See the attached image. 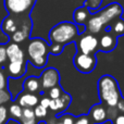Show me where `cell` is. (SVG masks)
Masks as SVG:
<instances>
[{"instance_id": "obj_16", "label": "cell", "mask_w": 124, "mask_h": 124, "mask_svg": "<svg viewBox=\"0 0 124 124\" xmlns=\"http://www.w3.org/2000/svg\"><path fill=\"white\" fill-rule=\"evenodd\" d=\"M92 13L89 12V9L86 7L85 3H83L81 7L76 8L73 12V21L76 25H84L86 26L88 20H89Z\"/></svg>"}, {"instance_id": "obj_4", "label": "cell", "mask_w": 124, "mask_h": 124, "mask_svg": "<svg viewBox=\"0 0 124 124\" xmlns=\"http://www.w3.org/2000/svg\"><path fill=\"white\" fill-rule=\"evenodd\" d=\"M97 92L100 102L109 108H116L119 101L123 98L118 81L110 74L102 75L98 79Z\"/></svg>"}, {"instance_id": "obj_24", "label": "cell", "mask_w": 124, "mask_h": 124, "mask_svg": "<svg viewBox=\"0 0 124 124\" xmlns=\"http://www.w3.org/2000/svg\"><path fill=\"white\" fill-rule=\"evenodd\" d=\"M34 112H35V116H36L37 120L38 121L39 120H44V119L47 116V114H48V109L44 108L43 106H40L38 103V105L34 108Z\"/></svg>"}, {"instance_id": "obj_2", "label": "cell", "mask_w": 124, "mask_h": 124, "mask_svg": "<svg viewBox=\"0 0 124 124\" xmlns=\"http://www.w3.org/2000/svg\"><path fill=\"white\" fill-rule=\"evenodd\" d=\"M123 14V7L119 2H112L102 8L100 11L90 15L87 24L86 31L90 34H98L105 27L109 26L116 19H120Z\"/></svg>"}, {"instance_id": "obj_5", "label": "cell", "mask_w": 124, "mask_h": 124, "mask_svg": "<svg viewBox=\"0 0 124 124\" xmlns=\"http://www.w3.org/2000/svg\"><path fill=\"white\" fill-rule=\"evenodd\" d=\"M25 54L27 61L36 69H44L47 65L50 54L49 44L40 37L30 38L26 44Z\"/></svg>"}, {"instance_id": "obj_15", "label": "cell", "mask_w": 124, "mask_h": 124, "mask_svg": "<svg viewBox=\"0 0 124 124\" xmlns=\"http://www.w3.org/2000/svg\"><path fill=\"white\" fill-rule=\"evenodd\" d=\"M22 88L24 92L31 93V94H36L41 95L44 94L43 87H41V83L39 77L37 76H28L22 83Z\"/></svg>"}, {"instance_id": "obj_29", "label": "cell", "mask_w": 124, "mask_h": 124, "mask_svg": "<svg viewBox=\"0 0 124 124\" xmlns=\"http://www.w3.org/2000/svg\"><path fill=\"white\" fill-rule=\"evenodd\" d=\"M112 124H124V113H119L110 121Z\"/></svg>"}, {"instance_id": "obj_14", "label": "cell", "mask_w": 124, "mask_h": 124, "mask_svg": "<svg viewBox=\"0 0 124 124\" xmlns=\"http://www.w3.org/2000/svg\"><path fill=\"white\" fill-rule=\"evenodd\" d=\"M39 95L36 94H31V93L24 92L22 90L21 93H19V95L16 96V101L23 109H34L37 105L39 103Z\"/></svg>"}, {"instance_id": "obj_1", "label": "cell", "mask_w": 124, "mask_h": 124, "mask_svg": "<svg viewBox=\"0 0 124 124\" xmlns=\"http://www.w3.org/2000/svg\"><path fill=\"white\" fill-rule=\"evenodd\" d=\"M33 22L31 15L8 14L1 22V31L9 36L10 41L21 44L31 38Z\"/></svg>"}, {"instance_id": "obj_25", "label": "cell", "mask_w": 124, "mask_h": 124, "mask_svg": "<svg viewBox=\"0 0 124 124\" xmlns=\"http://www.w3.org/2000/svg\"><path fill=\"white\" fill-rule=\"evenodd\" d=\"M10 119L8 106H0V124H8Z\"/></svg>"}, {"instance_id": "obj_10", "label": "cell", "mask_w": 124, "mask_h": 124, "mask_svg": "<svg viewBox=\"0 0 124 124\" xmlns=\"http://www.w3.org/2000/svg\"><path fill=\"white\" fill-rule=\"evenodd\" d=\"M60 78H61L60 73L56 68L45 69L43 71V73L40 74V76H39L41 87H43V92L46 93L50 88L60 85Z\"/></svg>"}, {"instance_id": "obj_7", "label": "cell", "mask_w": 124, "mask_h": 124, "mask_svg": "<svg viewBox=\"0 0 124 124\" xmlns=\"http://www.w3.org/2000/svg\"><path fill=\"white\" fill-rule=\"evenodd\" d=\"M37 0H3L4 9L8 14L31 15Z\"/></svg>"}, {"instance_id": "obj_22", "label": "cell", "mask_w": 124, "mask_h": 124, "mask_svg": "<svg viewBox=\"0 0 124 124\" xmlns=\"http://www.w3.org/2000/svg\"><path fill=\"white\" fill-rule=\"evenodd\" d=\"M8 63L7 56V44H0V68L4 69Z\"/></svg>"}, {"instance_id": "obj_30", "label": "cell", "mask_w": 124, "mask_h": 124, "mask_svg": "<svg viewBox=\"0 0 124 124\" xmlns=\"http://www.w3.org/2000/svg\"><path fill=\"white\" fill-rule=\"evenodd\" d=\"M39 105L43 106L46 109H49V105H50V98L49 97H43L39 99Z\"/></svg>"}, {"instance_id": "obj_8", "label": "cell", "mask_w": 124, "mask_h": 124, "mask_svg": "<svg viewBox=\"0 0 124 124\" xmlns=\"http://www.w3.org/2000/svg\"><path fill=\"white\" fill-rule=\"evenodd\" d=\"M73 64L75 69L82 74H89L94 72L97 65V57L96 54H78L73 58Z\"/></svg>"}, {"instance_id": "obj_31", "label": "cell", "mask_w": 124, "mask_h": 124, "mask_svg": "<svg viewBox=\"0 0 124 124\" xmlns=\"http://www.w3.org/2000/svg\"><path fill=\"white\" fill-rule=\"evenodd\" d=\"M57 119H58V118H57ZM54 124H62V122H61V121H60V120H59V119H58V121H57V122L54 123Z\"/></svg>"}, {"instance_id": "obj_18", "label": "cell", "mask_w": 124, "mask_h": 124, "mask_svg": "<svg viewBox=\"0 0 124 124\" xmlns=\"http://www.w3.org/2000/svg\"><path fill=\"white\" fill-rule=\"evenodd\" d=\"M19 124H38L36 116H35L34 109H23L21 118L19 119Z\"/></svg>"}, {"instance_id": "obj_9", "label": "cell", "mask_w": 124, "mask_h": 124, "mask_svg": "<svg viewBox=\"0 0 124 124\" xmlns=\"http://www.w3.org/2000/svg\"><path fill=\"white\" fill-rule=\"evenodd\" d=\"M87 116L93 124H103L112 118L111 108L106 107L103 103H95L88 111Z\"/></svg>"}, {"instance_id": "obj_28", "label": "cell", "mask_w": 124, "mask_h": 124, "mask_svg": "<svg viewBox=\"0 0 124 124\" xmlns=\"http://www.w3.org/2000/svg\"><path fill=\"white\" fill-rule=\"evenodd\" d=\"M74 124H93L92 121L89 120V118L87 116V114H83L75 118Z\"/></svg>"}, {"instance_id": "obj_26", "label": "cell", "mask_w": 124, "mask_h": 124, "mask_svg": "<svg viewBox=\"0 0 124 124\" xmlns=\"http://www.w3.org/2000/svg\"><path fill=\"white\" fill-rule=\"evenodd\" d=\"M8 81H9L8 75L6 74L3 69L0 68V89L8 88Z\"/></svg>"}, {"instance_id": "obj_17", "label": "cell", "mask_w": 124, "mask_h": 124, "mask_svg": "<svg viewBox=\"0 0 124 124\" xmlns=\"http://www.w3.org/2000/svg\"><path fill=\"white\" fill-rule=\"evenodd\" d=\"M103 31H105V32L110 31V32H111L114 36L118 37V38L124 36V20L121 19V17L120 19H116V21L112 22L109 26L105 27Z\"/></svg>"}, {"instance_id": "obj_13", "label": "cell", "mask_w": 124, "mask_h": 124, "mask_svg": "<svg viewBox=\"0 0 124 124\" xmlns=\"http://www.w3.org/2000/svg\"><path fill=\"white\" fill-rule=\"evenodd\" d=\"M118 46V37L114 36L110 31L105 32L98 38V50L102 52H111Z\"/></svg>"}, {"instance_id": "obj_19", "label": "cell", "mask_w": 124, "mask_h": 124, "mask_svg": "<svg viewBox=\"0 0 124 124\" xmlns=\"http://www.w3.org/2000/svg\"><path fill=\"white\" fill-rule=\"evenodd\" d=\"M8 110H9L10 119L19 121V119L21 118V116H22V112H23V108H22L16 101H12V102L10 103V106H8Z\"/></svg>"}, {"instance_id": "obj_21", "label": "cell", "mask_w": 124, "mask_h": 124, "mask_svg": "<svg viewBox=\"0 0 124 124\" xmlns=\"http://www.w3.org/2000/svg\"><path fill=\"white\" fill-rule=\"evenodd\" d=\"M84 3L89 9V12L92 14H94V13L99 11V8H100L101 3H102V0H85Z\"/></svg>"}, {"instance_id": "obj_11", "label": "cell", "mask_w": 124, "mask_h": 124, "mask_svg": "<svg viewBox=\"0 0 124 124\" xmlns=\"http://www.w3.org/2000/svg\"><path fill=\"white\" fill-rule=\"evenodd\" d=\"M78 40L76 41V48L78 54H95L96 50H98V37L94 34L87 35H79Z\"/></svg>"}, {"instance_id": "obj_32", "label": "cell", "mask_w": 124, "mask_h": 124, "mask_svg": "<svg viewBox=\"0 0 124 124\" xmlns=\"http://www.w3.org/2000/svg\"><path fill=\"white\" fill-rule=\"evenodd\" d=\"M47 124H48V123H47Z\"/></svg>"}, {"instance_id": "obj_12", "label": "cell", "mask_w": 124, "mask_h": 124, "mask_svg": "<svg viewBox=\"0 0 124 124\" xmlns=\"http://www.w3.org/2000/svg\"><path fill=\"white\" fill-rule=\"evenodd\" d=\"M71 102H72V96L69 93L63 90V93L61 94V96L59 98L50 99L49 110L56 114V118H58L68 110Z\"/></svg>"}, {"instance_id": "obj_20", "label": "cell", "mask_w": 124, "mask_h": 124, "mask_svg": "<svg viewBox=\"0 0 124 124\" xmlns=\"http://www.w3.org/2000/svg\"><path fill=\"white\" fill-rule=\"evenodd\" d=\"M12 95L8 88L0 89V106H6L8 103L12 102Z\"/></svg>"}, {"instance_id": "obj_23", "label": "cell", "mask_w": 124, "mask_h": 124, "mask_svg": "<svg viewBox=\"0 0 124 124\" xmlns=\"http://www.w3.org/2000/svg\"><path fill=\"white\" fill-rule=\"evenodd\" d=\"M47 95L50 99H56V98H59L61 96V94L63 93V89H62L61 85H58V86H54V87L50 88L49 90H47Z\"/></svg>"}, {"instance_id": "obj_27", "label": "cell", "mask_w": 124, "mask_h": 124, "mask_svg": "<svg viewBox=\"0 0 124 124\" xmlns=\"http://www.w3.org/2000/svg\"><path fill=\"white\" fill-rule=\"evenodd\" d=\"M58 119L62 122V124H74V121H75V116L68 113H64L62 116H58Z\"/></svg>"}, {"instance_id": "obj_3", "label": "cell", "mask_w": 124, "mask_h": 124, "mask_svg": "<svg viewBox=\"0 0 124 124\" xmlns=\"http://www.w3.org/2000/svg\"><path fill=\"white\" fill-rule=\"evenodd\" d=\"M8 63L3 69L9 78L19 79L27 72V58L21 45L9 40L7 43Z\"/></svg>"}, {"instance_id": "obj_6", "label": "cell", "mask_w": 124, "mask_h": 124, "mask_svg": "<svg viewBox=\"0 0 124 124\" xmlns=\"http://www.w3.org/2000/svg\"><path fill=\"white\" fill-rule=\"evenodd\" d=\"M50 44H57L65 47L79 36L77 25L74 22L63 21L56 24L49 32Z\"/></svg>"}]
</instances>
